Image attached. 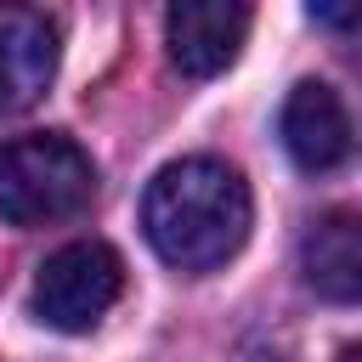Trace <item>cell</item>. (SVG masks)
Here are the masks:
<instances>
[{
  "instance_id": "obj_1",
  "label": "cell",
  "mask_w": 362,
  "mask_h": 362,
  "mask_svg": "<svg viewBox=\"0 0 362 362\" xmlns=\"http://www.w3.org/2000/svg\"><path fill=\"white\" fill-rule=\"evenodd\" d=\"M255 204L232 164L221 158H175L147 181L141 232L153 255L175 272H215L249 238Z\"/></svg>"
},
{
  "instance_id": "obj_2",
  "label": "cell",
  "mask_w": 362,
  "mask_h": 362,
  "mask_svg": "<svg viewBox=\"0 0 362 362\" xmlns=\"http://www.w3.org/2000/svg\"><path fill=\"white\" fill-rule=\"evenodd\" d=\"M96 198V164L68 136H17L0 141V221L6 226H51L79 215Z\"/></svg>"
},
{
  "instance_id": "obj_3",
  "label": "cell",
  "mask_w": 362,
  "mask_h": 362,
  "mask_svg": "<svg viewBox=\"0 0 362 362\" xmlns=\"http://www.w3.org/2000/svg\"><path fill=\"white\" fill-rule=\"evenodd\" d=\"M124 294V260L107 243H62L34 277V317L57 334L96 328Z\"/></svg>"
},
{
  "instance_id": "obj_4",
  "label": "cell",
  "mask_w": 362,
  "mask_h": 362,
  "mask_svg": "<svg viewBox=\"0 0 362 362\" xmlns=\"http://www.w3.org/2000/svg\"><path fill=\"white\" fill-rule=\"evenodd\" d=\"M249 23H255V11L238 6V0H181V6L164 11L170 62L187 79H215L221 68L238 62V51L249 40Z\"/></svg>"
},
{
  "instance_id": "obj_5",
  "label": "cell",
  "mask_w": 362,
  "mask_h": 362,
  "mask_svg": "<svg viewBox=\"0 0 362 362\" xmlns=\"http://www.w3.org/2000/svg\"><path fill=\"white\" fill-rule=\"evenodd\" d=\"M283 147L305 175H322L334 164H345L351 153V113L339 102L334 85L322 79H300L283 102Z\"/></svg>"
},
{
  "instance_id": "obj_6",
  "label": "cell",
  "mask_w": 362,
  "mask_h": 362,
  "mask_svg": "<svg viewBox=\"0 0 362 362\" xmlns=\"http://www.w3.org/2000/svg\"><path fill=\"white\" fill-rule=\"evenodd\" d=\"M57 79V28L40 11H0V113H23Z\"/></svg>"
},
{
  "instance_id": "obj_7",
  "label": "cell",
  "mask_w": 362,
  "mask_h": 362,
  "mask_svg": "<svg viewBox=\"0 0 362 362\" xmlns=\"http://www.w3.org/2000/svg\"><path fill=\"white\" fill-rule=\"evenodd\" d=\"M300 272L322 300L362 305V215H322L300 243Z\"/></svg>"
},
{
  "instance_id": "obj_8",
  "label": "cell",
  "mask_w": 362,
  "mask_h": 362,
  "mask_svg": "<svg viewBox=\"0 0 362 362\" xmlns=\"http://www.w3.org/2000/svg\"><path fill=\"white\" fill-rule=\"evenodd\" d=\"M305 17L322 28H362V6H311Z\"/></svg>"
},
{
  "instance_id": "obj_9",
  "label": "cell",
  "mask_w": 362,
  "mask_h": 362,
  "mask_svg": "<svg viewBox=\"0 0 362 362\" xmlns=\"http://www.w3.org/2000/svg\"><path fill=\"white\" fill-rule=\"evenodd\" d=\"M339 362H362V339H356V345H345V351H339Z\"/></svg>"
}]
</instances>
